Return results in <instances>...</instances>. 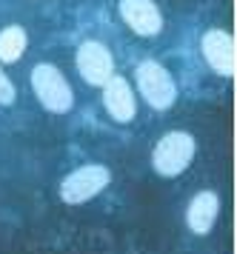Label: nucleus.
<instances>
[{
  "instance_id": "9b49d317",
  "label": "nucleus",
  "mask_w": 237,
  "mask_h": 254,
  "mask_svg": "<svg viewBox=\"0 0 237 254\" xmlns=\"http://www.w3.org/2000/svg\"><path fill=\"white\" fill-rule=\"evenodd\" d=\"M17 100V92H14V83L9 80V74L0 69V106H11Z\"/></svg>"
},
{
  "instance_id": "f257e3e1",
  "label": "nucleus",
  "mask_w": 237,
  "mask_h": 254,
  "mask_svg": "<svg viewBox=\"0 0 237 254\" xmlns=\"http://www.w3.org/2000/svg\"><path fill=\"white\" fill-rule=\"evenodd\" d=\"M194 151H197V143L189 131H169L155 143L152 166L160 177H177L192 166Z\"/></svg>"
},
{
  "instance_id": "9d476101",
  "label": "nucleus",
  "mask_w": 237,
  "mask_h": 254,
  "mask_svg": "<svg viewBox=\"0 0 237 254\" xmlns=\"http://www.w3.org/2000/svg\"><path fill=\"white\" fill-rule=\"evenodd\" d=\"M29 35L23 26H6L0 29V63H14L26 52Z\"/></svg>"
},
{
  "instance_id": "7ed1b4c3",
  "label": "nucleus",
  "mask_w": 237,
  "mask_h": 254,
  "mask_svg": "<svg viewBox=\"0 0 237 254\" xmlns=\"http://www.w3.org/2000/svg\"><path fill=\"white\" fill-rule=\"evenodd\" d=\"M32 89L37 94V100L46 112L52 115H66L75 106V92L69 80L63 77V71L52 66V63H37L32 69Z\"/></svg>"
},
{
  "instance_id": "20e7f679",
  "label": "nucleus",
  "mask_w": 237,
  "mask_h": 254,
  "mask_svg": "<svg viewBox=\"0 0 237 254\" xmlns=\"http://www.w3.org/2000/svg\"><path fill=\"white\" fill-rule=\"evenodd\" d=\"M112 183V172L100 166V163H89V166H80L69 174L66 180L60 183V200L66 206H80V203H89L91 197H97Z\"/></svg>"
},
{
  "instance_id": "423d86ee",
  "label": "nucleus",
  "mask_w": 237,
  "mask_h": 254,
  "mask_svg": "<svg viewBox=\"0 0 237 254\" xmlns=\"http://www.w3.org/2000/svg\"><path fill=\"white\" fill-rule=\"evenodd\" d=\"M200 52L203 60L212 66V71H217L220 77H235L237 74V49H235V37L223 32V29H209L200 37Z\"/></svg>"
},
{
  "instance_id": "6e6552de",
  "label": "nucleus",
  "mask_w": 237,
  "mask_h": 254,
  "mask_svg": "<svg viewBox=\"0 0 237 254\" xmlns=\"http://www.w3.org/2000/svg\"><path fill=\"white\" fill-rule=\"evenodd\" d=\"M103 106L112 117L114 123H129L137 112V100H135V92H132V83L114 74L112 80L103 86Z\"/></svg>"
},
{
  "instance_id": "0eeeda50",
  "label": "nucleus",
  "mask_w": 237,
  "mask_h": 254,
  "mask_svg": "<svg viewBox=\"0 0 237 254\" xmlns=\"http://www.w3.org/2000/svg\"><path fill=\"white\" fill-rule=\"evenodd\" d=\"M117 12L123 23L140 37H158L163 32V14L155 6V0H120Z\"/></svg>"
},
{
  "instance_id": "f03ea898",
  "label": "nucleus",
  "mask_w": 237,
  "mask_h": 254,
  "mask_svg": "<svg viewBox=\"0 0 237 254\" xmlns=\"http://www.w3.org/2000/svg\"><path fill=\"white\" fill-rule=\"evenodd\" d=\"M135 80H137V92L146 100L155 112H166L174 106L177 100V83L171 77V71L158 63V60H143L135 69Z\"/></svg>"
},
{
  "instance_id": "1a4fd4ad",
  "label": "nucleus",
  "mask_w": 237,
  "mask_h": 254,
  "mask_svg": "<svg viewBox=\"0 0 237 254\" xmlns=\"http://www.w3.org/2000/svg\"><path fill=\"white\" fill-rule=\"evenodd\" d=\"M220 214V197L215 191H197L186 206V226L194 234H209Z\"/></svg>"
},
{
  "instance_id": "39448f33",
  "label": "nucleus",
  "mask_w": 237,
  "mask_h": 254,
  "mask_svg": "<svg viewBox=\"0 0 237 254\" xmlns=\"http://www.w3.org/2000/svg\"><path fill=\"white\" fill-rule=\"evenodd\" d=\"M75 63H78L80 77L89 83V86H106V83L114 77V58L112 52L97 43V40H86L78 46V55H75Z\"/></svg>"
}]
</instances>
